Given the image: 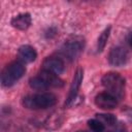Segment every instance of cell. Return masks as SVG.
<instances>
[{
	"mask_svg": "<svg viewBox=\"0 0 132 132\" xmlns=\"http://www.w3.org/2000/svg\"><path fill=\"white\" fill-rule=\"evenodd\" d=\"M57 97L53 93L44 92L33 95H28L23 98L22 104L28 109H44L56 104Z\"/></svg>",
	"mask_w": 132,
	"mask_h": 132,
	"instance_id": "6da1fadb",
	"label": "cell"
},
{
	"mask_svg": "<svg viewBox=\"0 0 132 132\" xmlns=\"http://www.w3.org/2000/svg\"><path fill=\"white\" fill-rule=\"evenodd\" d=\"M101 82L106 89V92L120 99L125 92V79L117 72H108L103 75Z\"/></svg>",
	"mask_w": 132,
	"mask_h": 132,
	"instance_id": "7a4b0ae2",
	"label": "cell"
},
{
	"mask_svg": "<svg viewBox=\"0 0 132 132\" xmlns=\"http://www.w3.org/2000/svg\"><path fill=\"white\" fill-rule=\"evenodd\" d=\"M19 56L21 57V59L25 62L31 63L33 61L36 60L37 58V53L35 51V48L29 44H25L20 46L19 48Z\"/></svg>",
	"mask_w": 132,
	"mask_h": 132,
	"instance_id": "8fae6325",
	"label": "cell"
},
{
	"mask_svg": "<svg viewBox=\"0 0 132 132\" xmlns=\"http://www.w3.org/2000/svg\"><path fill=\"white\" fill-rule=\"evenodd\" d=\"M110 30H111V27L108 26L106 27L102 32L101 34L99 35L98 37V40H97V51L100 53L104 50L105 45H106V42L108 40V37H109V34H110Z\"/></svg>",
	"mask_w": 132,
	"mask_h": 132,
	"instance_id": "5bb4252c",
	"label": "cell"
},
{
	"mask_svg": "<svg viewBox=\"0 0 132 132\" xmlns=\"http://www.w3.org/2000/svg\"><path fill=\"white\" fill-rule=\"evenodd\" d=\"M29 86L32 89L37 90V91H44V90H47L50 88L48 85L45 82V80L41 76H39V75L31 77L29 79Z\"/></svg>",
	"mask_w": 132,
	"mask_h": 132,
	"instance_id": "7c38bea8",
	"label": "cell"
},
{
	"mask_svg": "<svg viewBox=\"0 0 132 132\" xmlns=\"http://www.w3.org/2000/svg\"><path fill=\"white\" fill-rule=\"evenodd\" d=\"M128 52L122 46L112 47L108 54V62L110 65L116 67H121L125 65L128 61Z\"/></svg>",
	"mask_w": 132,
	"mask_h": 132,
	"instance_id": "8992f818",
	"label": "cell"
},
{
	"mask_svg": "<svg viewBox=\"0 0 132 132\" xmlns=\"http://www.w3.org/2000/svg\"><path fill=\"white\" fill-rule=\"evenodd\" d=\"M76 132H86V131H84V130H79V131H76Z\"/></svg>",
	"mask_w": 132,
	"mask_h": 132,
	"instance_id": "ac0fdd59",
	"label": "cell"
},
{
	"mask_svg": "<svg viewBox=\"0 0 132 132\" xmlns=\"http://www.w3.org/2000/svg\"><path fill=\"white\" fill-rule=\"evenodd\" d=\"M95 104L102 109H112L118 105V98L108 92H102L96 95Z\"/></svg>",
	"mask_w": 132,
	"mask_h": 132,
	"instance_id": "52a82bcc",
	"label": "cell"
},
{
	"mask_svg": "<svg viewBox=\"0 0 132 132\" xmlns=\"http://www.w3.org/2000/svg\"><path fill=\"white\" fill-rule=\"evenodd\" d=\"M26 68L25 66L19 62L13 61L5 66L1 73V84L3 87H11L14 85L25 73Z\"/></svg>",
	"mask_w": 132,
	"mask_h": 132,
	"instance_id": "3957f363",
	"label": "cell"
},
{
	"mask_svg": "<svg viewBox=\"0 0 132 132\" xmlns=\"http://www.w3.org/2000/svg\"><path fill=\"white\" fill-rule=\"evenodd\" d=\"M128 41H129V44H130V46L132 47V33L130 34V36H129V39H128Z\"/></svg>",
	"mask_w": 132,
	"mask_h": 132,
	"instance_id": "e0dca14e",
	"label": "cell"
},
{
	"mask_svg": "<svg viewBox=\"0 0 132 132\" xmlns=\"http://www.w3.org/2000/svg\"><path fill=\"white\" fill-rule=\"evenodd\" d=\"M88 126L93 132H102L105 129V126L103 123H101L98 119H91L88 121Z\"/></svg>",
	"mask_w": 132,
	"mask_h": 132,
	"instance_id": "2e32d148",
	"label": "cell"
},
{
	"mask_svg": "<svg viewBox=\"0 0 132 132\" xmlns=\"http://www.w3.org/2000/svg\"><path fill=\"white\" fill-rule=\"evenodd\" d=\"M31 22H32V20H31L30 13L24 12V13H20V14L13 16L10 21V24L13 28L24 31V30H27L30 27Z\"/></svg>",
	"mask_w": 132,
	"mask_h": 132,
	"instance_id": "9c48e42d",
	"label": "cell"
},
{
	"mask_svg": "<svg viewBox=\"0 0 132 132\" xmlns=\"http://www.w3.org/2000/svg\"><path fill=\"white\" fill-rule=\"evenodd\" d=\"M82 77H84V71L81 68H78L74 73V76L72 78V82H71L70 88H69V92H68V95H67V98L65 101L66 107H69L74 102V100L76 99L78 90H79L81 81H82Z\"/></svg>",
	"mask_w": 132,
	"mask_h": 132,
	"instance_id": "5b68a950",
	"label": "cell"
},
{
	"mask_svg": "<svg viewBox=\"0 0 132 132\" xmlns=\"http://www.w3.org/2000/svg\"><path fill=\"white\" fill-rule=\"evenodd\" d=\"M96 119H98L101 123L107 126H113L117 123V118L111 113H97Z\"/></svg>",
	"mask_w": 132,
	"mask_h": 132,
	"instance_id": "9a60e30c",
	"label": "cell"
},
{
	"mask_svg": "<svg viewBox=\"0 0 132 132\" xmlns=\"http://www.w3.org/2000/svg\"><path fill=\"white\" fill-rule=\"evenodd\" d=\"M39 76H41L45 82L48 85V87H54V88H61L64 85V81L55 73H52L46 70H41L39 73Z\"/></svg>",
	"mask_w": 132,
	"mask_h": 132,
	"instance_id": "30bf717a",
	"label": "cell"
},
{
	"mask_svg": "<svg viewBox=\"0 0 132 132\" xmlns=\"http://www.w3.org/2000/svg\"><path fill=\"white\" fill-rule=\"evenodd\" d=\"M84 46H85L84 38L80 36H73L65 41V43L61 48V52L69 60H74L80 55V53L84 50Z\"/></svg>",
	"mask_w": 132,
	"mask_h": 132,
	"instance_id": "277c9868",
	"label": "cell"
},
{
	"mask_svg": "<svg viewBox=\"0 0 132 132\" xmlns=\"http://www.w3.org/2000/svg\"><path fill=\"white\" fill-rule=\"evenodd\" d=\"M65 65L62 59L58 57H47L42 62V70L50 71L55 74H61L64 71Z\"/></svg>",
	"mask_w": 132,
	"mask_h": 132,
	"instance_id": "ba28073f",
	"label": "cell"
},
{
	"mask_svg": "<svg viewBox=\"0 0 132 132\" xmlns=\"http://www.w3.org/2000/svg\"><path fill=\"white\" fill-rule=\"evenodd\" d=\"M62 123V119H61V114H59L58 112H54L52 113L44 122V126L47 129H57Z\"/></svg>",
	"mask_w": 132,
	"mask_h": 132,
	"instance_id": "4fadbf2b",
	"label": "cell"
}]
</instances>
